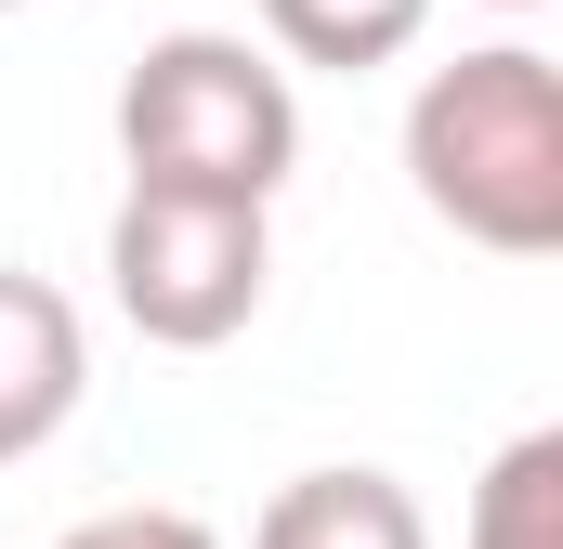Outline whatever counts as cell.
Instances as JSON below:
<instances>
[{"label":"cell","instance_id":"8992f818","mask_svg":"<svg viewBox=\"0 0 563 549\" xmlns=\"http://www.w3.org/2000/svg\"><path fill=\"white\" fill-rule=\"evenodd\" d=\"M432 0H263V40L288 66H328V79H367L394 53H420Z\"/></svg>","mask_w":563,"mask_h":549},{"label":"cell","instance_id":"5b68a950","mask_svg":"<svg viewBox=\"0 0 563 549\" xmlns=\"http://www.w3.org/2000/svg\"><path fill=\"white\" fill-rule=\"evenodd\" d=\"M250 549H432V511L394 484V471H301V484H276L263 497V524H250Z\"/></svg>","mask_w":563,"mask_h":549},{"label":"cell","instance_id":"7a4b0ae2","mask_svg":"<svg viewBox=\"0 0 563 549\" xmlns=\"http://www.w3.org/2000/svg\"><path fill=\"white\" fill-rule=\"evenodd\" d=\"M119 157H132V197L276 210V183L301 170V92L236 26H170L119 79Z\"/></svg>","mask_w":563,"mask_h":549},{"label":"cell","instance_id":"6da1fadb","mask_svg":"<svg viewBox=\"0 0 563 549\" xmlns=\"http://www.w3.org/2000/svg\"><path fill=\"white\" fill-rule=\"evenodd\" d=\"M407 183L445 236L498 262L563 249V66L538 40H485L407 92Z\"/></svg>","mask_w":563,"mask_h":549},{"label":"cell","instance_id":"52a82bcc","mask_svg":"<svg viewBox=\"0 0 563 549\" xmlns=\"http://www.w3.org/2000/svg\"><path fill=\"white\" fill-rule=\"evenodd\" d=\"M472 549H563V432H511L472 484Z\"/></svg>","mask_w":563,"mask_h":549},{"label":"cell","instance_id":"277c9868","mask_svg":"<svg viewBox=\"0 0 563 549\" xmlns=\"http://www.w3.org/2000/svg\"><path fill=\"white\" fill-rule=\"evenodd\" d=\"M92 393V327L53 274H0V471L40 458Z\"/></svg>","mask_w":563,"mask_h":549},{"label":"cell","instance_id":"9c48e42d","mask_svg":"<svg viewBox=\"0 0 563 549\" xmlns=\"http://www.w3.org/2000/svg\"><path fill=\"white\" fill-rule=\"evenodd\" d=\"M485 13H538V0H485Z\"/></svg>","mask_w":563,"mask_h":549},{"label":"cell","instance_id":"ba28073f","mask_svg":"<svg viewBox=\"0 0 563 549\" xmlns=\"http://www.w3.org/2000/svg\"><path fill=\"white\" fill-rule=\"evenodd\" d=\"M53 549H223L197 511H92V524H66Z\"/></svg>","mask_w":563,"mask_h":549},{"label":"cell","instance_id":"3957f363","mask_svg":"<svg viewBox=\"0 0 563 549\" xmlns=\"http://www.w3.org/2000/svg\"><path fill=\"white\" fill-rule=\"evenodd\" d=\"M276 288V223L223 197H119L106 223V301L157 354H223Z\"/></svg>","mask_w":563,"mask_h":549},{"label":"cell","instance_id":"30bf717a","mask_svg":"<svg viewBox=\"0 0 563 549\" xmlns=\"http://www.w3.org/2000/svg\"><path fill=\"white\" fill-rule=\"evenodd\" d=\"M0 13H26V0H0Z\"/></svg>","mask_w":563,"mask_h":549}]
</instances>
